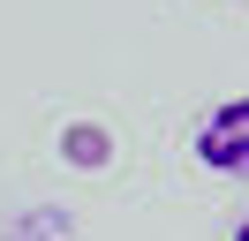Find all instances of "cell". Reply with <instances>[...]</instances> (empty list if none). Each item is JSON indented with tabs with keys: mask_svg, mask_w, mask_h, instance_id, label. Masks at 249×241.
<instances>
[{
	"mask_svg": "<svg viewBox=\"0 0 249 241\" xmlns=\"http://www.w3.org/2000/svg\"><path fill=\"white\" fill-rule=\"evenodd\" d=\"M189 151H196L204 173H219V181H249V98H219L212 113L196 120Z\"/></svg>",
	"mask_w": 249,
	"mask_h": 241,
	"instance_id": "cell-1",
	"label": "cell"
},
{
	"mask_svg": "<svg viewBox=\"0 0 249 241\" xmlns=\"http://www.w3.org/2000/svg\"><path fill=\"white\" fill-rule=\"evenodd\" d=\"M234 241H249V204H242V219H234Z\"/></svg>",
	"mask_w": 249,
	"mask_h": 241,
	"instance_id": "cell-4",
	"label": "cell"
},
{
	"mask_svg": "<svg viewBox=\"0 0 249 241\" xmlns=\"http://www.w3.org/2000/svg\"><path fill=\"white\" fill-rule=\"evenodd\" d=\"M8 241H68V219L61 211H31V219L8 226Z\"/></svg>",
	"mask_w": 249,
	"mask_h": 241,
	"instance_id": "cell-3",
	"label": "cell"
},
{
	"mask_svg": "<svg viewBox=\"0 0 249 241\" xmlns=\"http://www.w3.org/2000/svg\"><path fill=\"white\" fill-rule=\"evenodd\" d=\"M61 151H68V166H83V173H98V166H106V128H91V120H76V128L61 136Z\"/></svg>",
	"mask_w": 249,
	"mask_h": 241,
	"instance_id": "cell-2",
	"label": "cell"
}]
</instances>
